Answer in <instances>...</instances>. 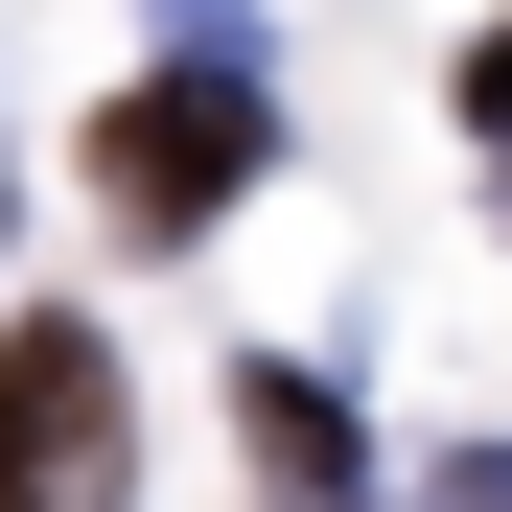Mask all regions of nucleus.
<instances>
[{
	"label": "nucleus",
	"mask_w": 512,
	"mask_h": 512,
	"mask_svg": "<svg viewBox=\"0 0 512 512\" xmlns=\"http://www.w3.org/2000/svg\"><path fill=\"white\" fill-rule=\"evenodd\" d=\"M256 163H280V94H256V47H187L163 94H117V117H94V187H117L140 233H187V210H233Z\"/></svg>",
	"instance_id": "obj_1"
},
{
	"label": "nucleus",
	"mask_w": 512,
	"mask_h": 512,
	"mask_svg": "<svg viewBox=\"0 0 512 512\" xmlns=\"http://www.w3.org/2000/svg\"><path fill=\"white\" fill-rule=\"evenodd\" d=\"M140 466V373L94 326H0V512H117Z\"/></svg>",
	"instance_id": "obj_2"
},
{
	"label": "nucleus",
	"mask_w": 512,
	"mask_h": 512,
	"mask_svg": "<svg viewBox=\"0 0 512 512\" xmlns=\"http://www.w3.org/2000/svg\"><path fill=\"white\" fill-rule=\"evenodd\" d=\"M233 443L280 466V512H373V466H350V396H326V373H233Z\"/></svg>",
	"instance_id": "obj_3"
},
{
	"label": "nucleus",
	"mask_w": 512,
	"mask_h": 512,
	"mask_svg": "<svg viewBox=\"0 0 512 512\" xmlns=\"http://www.w3.org/2000/svg\"><path fill=\"white\" fill-rule=\"evenodd\" d=\"M419 512H512V443H443V489H419Z\"/></svg>",
	"instance_id": "obj_4"
},
{
	"label": "nucleus",
	"mask_w": 512,
	"mask_h": 512,
	"mask_svg": "<svg viewBox=\"0 0 512 512\" xmlns=\"http://www.w3.org/2000/svg\"><path fill=\"white\" fill-rule=\"evenodd\" d=\"M466 117H489V140H512V24H489V47H466Z\"/></svg>",
	"instance_id": "obj_5"
}]
</instances>
